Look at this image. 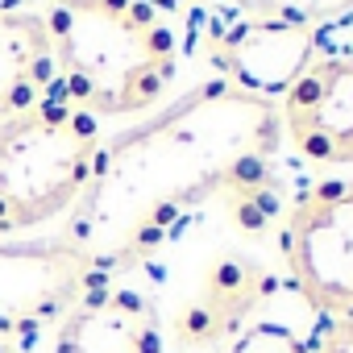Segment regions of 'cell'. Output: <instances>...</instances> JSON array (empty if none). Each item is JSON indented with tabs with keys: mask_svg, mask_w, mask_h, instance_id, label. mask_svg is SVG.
I'll use <instances>...</instances> for the list:
<instances>
[{
	"mask_svg": "<svg viewBox=\"0 0 353 353\" xmlns=\"http://www.w3.org/2000/svg\"><path fill=\"white\" fill-rule=\"evenodd\" d=\"M279 112L270 100L208 83L183 104L162 112L100 150L92 183L83 188L79 216L71 225V245L96 266L108 254L145 250L174 208L216 188L233 170L258 166L274 150Z\"/></svg>",
	"mask_w": 353,
	"mask_h": 353,
	"instance_id": "cell-1",
	"label": "cell"
},
{
	"mask_svg": "<svg viewBox=\"0 0 353 353\" xmlns=\"http://www.w3.org/2000/svg\"><path fill=\"white\" fill-rule=\"evenodd\" d=\"M63 104L88 117L154 108L179 71V38L150 0H50Z\"/></svg>",
	"mask_w": 353,
	"mask_h": 353,
	"instance_id": "cell-2",
	"label": "cell"
},
{
	"mask_svg": "<svg viewBox=\"0 0 353 353\" xmlns=\"http://www.w3.org/2000/svg\"><path fill=\"white\" fill-rule=\"evenodd\" d=\"M96 158V117L63 100L0 121V233L67 212L92 183Z\"/></svg>",
	"mask_w": 353,
	"mask_h": 353,
	"instance_id": "cell-3",
	"label": "cell"
},
{
	"mask_svg": "<svg viewBox=\"0 0 353 353\" xmlns=\"http://www.w3.org/2000/svg\"><path fill=\"white\" fill-rule=\"evenodd\" d=\"M92 270L71 241L0 245V353H50L54 328L92 291Z\"/></svg>",
	"mask_w": 353,
	"mask_h": 353,
	"instance_id": "cell-4",
	"label": "cell"
},
{
	"mask_svg": "<svg viewBox=\"0 0 353 353\" xmlns=\"http://www.w3.org/2000/svg\"><path fill=\"white\" fill-rule=\"evenodd\" d=\"M295 291L332 316H353V179H324L295 196L283 229Z\"/></svg>",
	"mask_w": 353,
	"mask_h": 353,
	"instance_id": "cell-5",
	"label": "cell"
},
{
	"mask_svg": "<svg viewBox=\"0 0 353 353\" xmlns=\"http://www.w3.org/2000/svg\"><path fill=\"white\" fill-rule=\"evenodd\" d=\"M196 54L229 75L250 96H283L312 63V30L258 21L233 9H216L196 34Z\"/></svg>",
	"mask_w": 353,
	"mask_h": 353,
	"instance_id": "cell-6",
	"label": "cell"
},
{
	"mask_svg": "<svg viewBox=\"0 0 353 353\" xmlns=\"http://www.w3.org/2000/svg\"><path fill=\"white\" fill-rule=\"evenodd\" d=\"M283 133L316 166H353V59H316L283 92Z\"/></svg>",
	"mask_w": 353,
	"mask_h": 353,
	"instance_id": "cell-7",
	"label": "cell"
},
{
	"mask_svg": "<svg viewBox=\"0 0 353 353\" xmlns=\"http://www.w3.org/2000/svg\"><path fill=\"white\" fill-rule=\"evenodd\" d=\"M50 353H162V324L137 291H88L54 328Z\"/></svg>",
	"mask_w": 353,
	"mask_h": 353,
	"instance_id": "cell-8",
	"label": "cell"
},
{
	"mask_svg": "<svg viewBox=\"0 0 353 353\" xmlns=\"http://www.w3.org/2000/svg\"><path fill=\"white\" fill-rule=\"evenodd\" d=\"M59 88L54 38L42 13H0V121L30 112Z\"/></svg>",
	"mask_w": 353,
	"mask_h": 353,
	"instance_id": "cell-9",
	"label": "cell"
},
{
	"mask_svg": "<svg viewBox=\"0 0 353 353\" xmlns=\"http://www.w3.org/2000/svg\"><path fill=\"white\" fill-rule=\"evenodd\" d=\"M262 287H270L258 270H250L245 262H221L208 279L204 299L179 316V341L188 345H212L216 336H225L262 295Z\"/></svg>",
	"mask_w": 353,
	"mask_h": 353,
	"instance_id": "cell-10",
	"label": "cell"
},
{
	"mask_svg": "<svg viewBox=\"0 0 353 353\" xmlns=\"http://www.w3.org/2000/svg\"><path fill=\"white\" fill-rule=\"evenodd\" d=\"M233 9L258 21L274 26H295V30H316L324 21H336L353 13V0H233Z\"/></svg>",
	"mask_w": 353,
	"mask_h": 353,
	"instance_id": "cell-11",
	"label": "cell"
},
{
	"mask_svg": "<svg viewBox=\"0 0 353 353\" xmlns=\"http://www.w3.org/2000/svg\"><path fill=\"white\" fill-rule=\"evenodd\" d=\"M229 353H312V349H307V341L295 328L274 324V320H258L233 341Z\"/></svg>",
	"mask_w": 353,
	"mask_h": 353,
	"instance_id": "cell-12",
	"label": "cell"
},
{
	"mask_svg": "<svg viewBox=\"0 0 353 353\" xmlns=\"http://www.w3.org/2000/svg\"><path fill=\"white\" fill-rule=\"evenodd\" d=\"M307 349L312 353H353V316H332L320 328L316 345H307Z\"/></svg>",
	"mask_w": 353,
	"mask_h": 353,
	"instance_id": "cell-13",
	"label": "cell"
},
{
	"mask_svg": "<svg viewBox=\"0 0 353 353\" xmlns=\"http://www.w3.org/2000/svg\"><path fill=\"white\" fill-rule=\"evenodd\" d=\"M13 5H26V0H0V13H13Z\"/></svg>",
	"mask_w": 353,
	"mask_h": 353,
	"instance_id": "cell-14",
	"label": "cell"
},
{
	"mask_svg": "<svg viewBox=\"0 0 353 353\" xmlns=\"http://www.w3.org/2000/svg\"><path fill=\"white\" fill-rule=\"evenodd\" d=\"M150 5H174V0H150Z\"/></svg>",
	"mask_w": 353,
	"mask_h": 353,
	"instance_id": "cell-15",
	"label": "cell"
}]
</instances>
